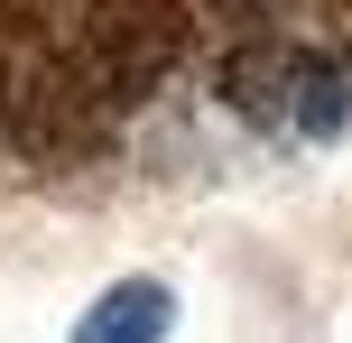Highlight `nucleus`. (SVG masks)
Here are the masks:
<instances>
[{"instance_id": "2", "label": "nucleus", "mask_w": 352, "mask_h": 343, "mask_svg": "<svg viewBox=\"0 0 352 343\" xmlns=\"http://www.w3.org/2000/svg\"><path fill=\"white\" fill-rule=\"evenodd\" d=\"M111 130H121V111L84 84V65L65 56V37L19 65V130L10 140L28 148V158H93V148H111Z\"/></svg>"}, {"instance_id": "5", "label": "nucleus", "mask_w": 352, "mask_h": 343, "mask_svg": "<svg viewBox=\"0 0 352 343\" xmlns=\"http://www.w3.org/2000/svg\"><path fill=\"white\" fill-rule=\"evenodd\" d=\"M297 140H343L352 130V56L343 47H306L297 56V111H287Z\"/></svg>"}, {"instance_id": "7", "label": "nucleus", "mask_w": 352, "mask_h": 343, "mask_svg": "<svg viewBox=\"0 0 352 343\" xmlns=\"http://www.w3.org/2000/svg\"><path fill=\"white\" fill-rule=\"evenodd\" d=\"M19 130V47L0 37V140Z\"/></svg>"}, {"instance_id": "6", "label": "nucleus", "mask_w": 352, "mask_h": 343, "mask_svg": "<svg viewBox=\"0 0 352 343\" xmlns=\"http://www.w3.org/2000/svg\"><path fill=\"white\" fill-rule=\"evenodd\" d=\"M195 10H204V19H223L232 37H250V28H269V19H278L287 0H195Z\"/></svg>"}, {"instance_id": "3", "label": "nucleus", "mask_w": 352, "mask_h": 343, "mask_svg": "<svg viewBox=\"0 0 352 343\" xmlns=\"http://www.w3.org/2000/svg\"><path fill=\"white\" fill-rule=\"evenodd\" d=\"M297 37H278V28H250V37H232L223 56H213V102L232 111V121H250V130H287V111H297Z\"/></svg>"}, {"instance_id": "4", "label": "nucleus", "mask_w": 352, "mask_h": 343, "mask_svg": "<svg viewBox=\"0 0 352 343\" xmlns=\"http://www.w3.org/2000/svg\"><path fill=\"white\" fill-rule=\"evenodd\" d=\"M167 325H176V288L167 278H111L74 316V343H167Z\"/></svg>"}, {"instance_id": "1", "label": "nucleus", "mask_w": 352, "mask_h": 343, "mask_svg": "<svg viewBox=\"0 0 352 343\" xmlns=\"http://www.w3.org/2000/svg\"><path fill=\"white\" fill-rule=\"evenodd\" d=\"M186 47H195V0H84L65 28V56L121 121L176 84Z\"/></svg>"}]
</instances>
